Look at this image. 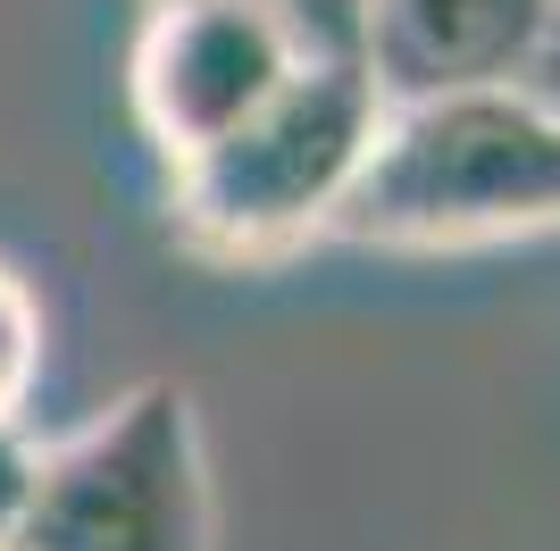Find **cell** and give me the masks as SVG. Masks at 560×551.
I'll use <instances>...</instances> for the list:
<instances>
[{"mask_svg":"<svg viewBox=\"0 0 560 551\" xmlns=\"http://www.w3.org/2000/svg\"><path fill=\"white\" fill-rule=\"evenodd\" d=\"M544 226H560V109L511 75L385 101V126L327 234L376 251H452Z\"/></svg>","mask_w":560,"mask_h":551,"instance_id":"obj_1","label":"cell"},{"mask_svg":"<svg viewBox=\"0 0 560 551\" xmlns=\"http://www.w3.org/2000/svg\"><path fill=\"white\" fill-rule=\"evenodd\" d=\"M376 126L385 84L369 59H302L243 126L176 160V226L226 259L293 251L335 226Z\"/></svg>","mask_w":560,"mask_h":551,"instance_id":"obj_2","label":"cell"},{"mask_svg":"<svg viewBox=\"0 0 560 551\" xmlns=\"http://www.w3.org/2000/svg\"><path fill=\"white\" fill-rule=\"evenodd\" d=\"M210 459L185 385L126 392L101 426L34 459L9 551H210Z\"/></svg>","mask_w":560,"mask_h":551,"instance_id":"obj_3","label":"cell"},{"mask_svg":"<svg viewBox=\"0 0 560 551\" xmlns=\"http://www.w3.org/2000/svg\"><path fill=\"white\" fill-rule=\"evenodd\" d=\"M293 68H302V50L268 17V0H160L135 43L142 134L167 160H192L201 142L243 126Z\"/></svg>","mask_w":560,"mask_h":551,"instance_id":"obj_4","label":"cell"},{"mask_svg":"<svg viewBox=\"0 0 560 551\" xmlns=\"http://www.w3.org/2000/svg\"><path fill=\"white\" fill-rule=\"evenodd\" d=\"M544 25L552 0H369V75L385 101L511 84Z\"/></svg>","mask_w":560,"mask_h":551,"instance_id":"obj_5","label":"cell"},{"mask_svg":"<svg viewBox=\"0 0 560 551\" xmlns=\"http://www.w3.org/2000/svg\"><path fill=\"white\" fill-rule=\"evenodd\" d=\"M34 376H43V309L0 268V418H18L34 401Z\"/></svg>","mask_w":560,"mask_h":551,"instance_id":"obj_6","label":"cell"},{"mask_svg":"<svg viewBox=\"0 0 560 551\" xmlns=\"http://www.w3.org/2000/svg\"><path fill=\"white\" fill-rule=\"evenodd\" d=\"M302 59H369V0H268Z\"/></svg>","mask_w":560,"mask_h":551,"instance_id":"obj_7","label":"cell"},{"mask_svg":"<svg viewBox=\"0 0 560 551\" xmlns=\"http://www.w3.org/2000/svg\"><path fill=\"white\" fill-rule=\"evenodd\" d=\"M34 459L18 443V418H0V551H9V535H18V509H25V484H34Z\"/></svg>","mask_w":560,"mask_h":551,"instance_id":"obj_8","label":"cell"},{"mask_svg":"<svg viewBox=\"0 0 560 551\" xmlns=\"http://www.w3.org/2000/svg\"><path fill=\"white\" fill-rule=\"evenodd\" d=\"M518 84L536 92L544 109H560V0H552V25H544V43L527 50V68H518Z\"/></svg>","mask_w":560,"mask_h":551,"instance_id":"obj_9","label":"cell"}]
</instances>
